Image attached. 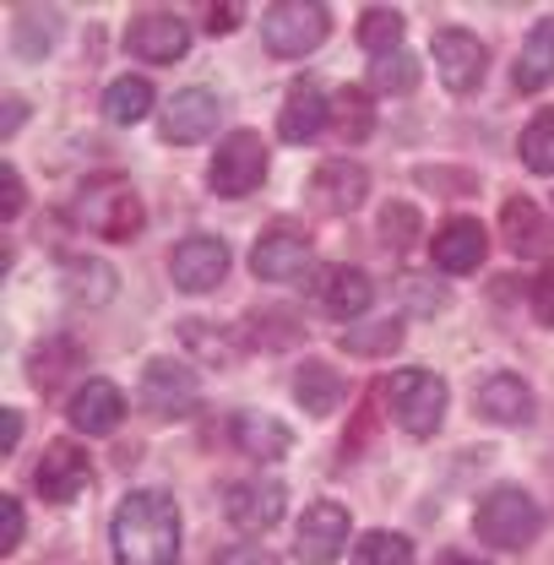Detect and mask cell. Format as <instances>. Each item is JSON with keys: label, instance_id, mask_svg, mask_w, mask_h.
Instances as JSON below:
<instances>
[{"label": "cell", "instance_id": "d6a6232c", "mask_svg": "<svg viewBox=\"0 0 554 565\" xmlns=\"http://www.w3.org/2000/svg\"><path fill=\"white\" fill-rule=\"evenodd\" d=\"M403 343V321H370V327H348L343 332V349L359 353V359H375V353H392Z\"/></svg>", "mask_w": 554, "mask_h": 565}, {"label": "cell", "instance_id": "ac0fdd59", "mask_svg": "<svg viewBox=\"0 0 554 565\" xmlns=\"http://www.w3.org/2000/svg\"><path fill=\"white\" fill-rule=\"evenodd\" d=\"M251 273L262 282H288V278H305L310 273V239L299 234H267L256 250H251Z\"/></svg>", "mask_w": 554, "mask_h": 565}, {"label": "cell", "instance_id": "e0dca14e", "mask_svg": "<svg viewBox=\"0 0 554 565\" xmlns=\"http://www.w3.org/2000/svg\"><path fill=\"white\" fill-rule=\"evenodd\" d=\"M327 120H332V104L321 98V87H316V82H294L288 98H283V115H277V137L310 141L327 131Z\"/></svg>", "mask_w": 554, "mask_h": 565}, {"label": "cell", "instance_id": "f6af8a7d", "mask_svg": "<svg viewBox=\"0 0 554 565\" xmlns=\"http://www.w3.org/2000/svg\"><path fill=\"white\" fill-rule=\"evenodd\" d=\"M403 294L414 299L418 310H440V294H429V282H418V278H403Z\"/></svg>", "mask_w": 554, "mask_h": 565}, {"label": "cell", "instance_id": "5bb4252c", "mask_svg": "<svg viewBox=\"0 0 554 565\" xmlns=\"http://www.w3.org/2000/svg\"><path fill=\"white\" fill-rule=\"evenodd\" d=\"M212 126H217V98H212L207 87H185V93L169 98L158 131H163V141H174V147H191V141L212 137Z\"/></svg>", "mask_w": 554, "mask_h": 565}, {"label": "cell", "instance_id": "277c9868", "mask_svg": "<svg viewBox=\"0 0 554 565\" xmlns=\"http://www.w3.org/2000/svg\"><path fill=\"white\" fill-rule=\"evenodd\" d=\"M386 403H392V414H397V424H403L408 435H435L440 419H446L451 392H446V381L429 375V370H397V375L386 381Z\"/></svg>", "mask_w": 554, "mask_h": 565}, {"label": "cell", "instance_id": "603a6c76", "mask_svg": "<svg viewBox=\"0 0 554 565\" xmlns=\"http://www.w3.org/2000/svg\"><path fill=\"white\" fill-rule=\"evenodd\" d=\"M473 403H479V414L494 424H528L533 419V392H528L522 375H489Z\"/></svg>", "mask_w": 554, "mask_h": 565}, {"label": "cell", "instance_id": "30bf717a", "mask_svg": "<svg viewBox=\"0 0 554 565\" xmlns=\"http://www.w3.org/2000/svg\"><path fill=\"white\" fill-rule=\"evenodd\" d=\"M126 50L147 61V66H174L191 50V28L174 11H141L137 22L126 28Z\"/></svg>", "mask_w": 554, "mask_h": 565}, {"label": "cell", "instance_id": "3957f363", "mask_svg": "<svg viewBox=\"0 0 554 565\" xmlns=\"http://www.w3.org/2000/svg\"><path fill=\"white\" fill-rule=\"evenodd\" d=\"M327 33H332V11L321 0H277V6H267V17H262V39L283 61H299V55L321 50Z\"/></svg>", "mask_w": 554, "mask_h": 565}, {"label": "cell", "instance_id": "ab89813d", "mask_svg": "<svg viewBox=\"0 0 554 565\" xmlns=\"http://www.w3.org/2000/svg\"><path fill=\"white\" fill-rule=\"evenodd\" d=\"M212 565H277L273 550H262V544H234V550H223Z\"/></svg>", "mask_w": 554, "mask_h": 565}, {"label": "cell", "instance_id": "44dd1931", "mask_svg": "<svg viewBox=\"0 0 554 565\" xmlns=\"http://www.w3.org/2000/svg\"><path fill=\"white\" fill-rule=\"evenodd\" d=\"M511 82H516V93H544L554 82V17H544V22L522 39Z\"/></svg>", "mask_w": 554, "mask_h": 565}, {"label": "cell", "instance_id": "f546056e", "mask_svg": "<svg viewBox=\"0 0 554 565\" xmlns=\"http://www.w3.org/2000/svg\"><path fill=\"white\" fill-rule=\"evenodd\" d=\"M245 327H251L245 338H251L256 349H294V343L305 338V321H299L294 310H262V316H251Z\"/></svg>", "mask_w": 554, "mask_h": 565}, {"label": "cell", "instance_id": "bcb514c9", "mask_svg": "<svg viewBox=\"0 0 554 565\" xmlns=\"http://www.w3.org/2000/svg\"><path fill=\"white\" fill-rule=\"evenodd\" d=\"M0 419H6V435H0V446H6V451H17V440H22V414H17V408H6Z\"/></svg>", "mask_w": 554, "mask_h": 565}, {"label": "cell", "instance_id": "60d3db41", "mask_svg": "<svg viewBox=\"0 0 554 565\" xmlns=\"http://www.w3.org/2000/svg\"><path fill=\"white\" fill-rule=\"evenodd\" d=\"M0 180H6V202H0V217H17L22 212V174L11 163H0Z\"/></svg>", "mask_w": 554, "mask_h": 565}, {"label": "cell", "instance_id": "74e56055", "mask_svg": "<svg viewBox=\"0 0 554 565\" xmlns=\"http://www.w3.org/2000/svg\"><path fill=\"white\" fill-rule=\"evenodd\" d=\"M533 316H539L544 327H554V262H544L539 278H533Z\"/></svg>", "mask_w": 554, "mask_h": 565}, {"label": "cell", "instance_id": "d6986e66", "mask_svg": "<svg viewBox=\"0 0 554 565\" xmlns=\"http://www.w3.org/2000/svg\"><path fill=\"white\" fill-rule=\"evenodd\" d=\"M316 299H321V310H327L332 321H353V316L370 310L375 282H370V273H359V267H327V273H321V288H316Z\"/></svg>", "mask_w": 554, "mask_h": 565}, {"label": "cell", "instance_id": "d4e9b609", "mask_svg": "<svg viewBox=\"0 0 554 565\" xmlns=\"http://www.w3.org/2000/svg\"><path fill=\"white\" fill-rule=\"evenodd\" d=\"M500 228H505V245H511L516 256L550 245V234H544V212H539V202H528V196H511V202L500 207Z\"/></svg>", "mask_w": 554, "mask_h": 565}, {"label": "cell", "instance_id": "7dc6e473", "mask_svg": "<svg viewBox=\"0 0 554 565\" xmlns=\"http://www.w3.org/2000/svg\"><path fill=\"white\" fill-rule=\"evenodd\" d=\"M446 565H462V561H446Z\"/></svg>", "mask_w": 554, "mask_h": 565}, {"label": "cell", "instance_id": "83f0119b", "mask_svg": "<svg viewBox=\"0 0 554 565\" xmlns=\"http://www.w3.org/2000/svg\"><path fill=\"white\" fill-rule=\"evenodd\" d=\"M359 44L381 61V55H397L403 50V11H392V6H370L364 17H359Z\"/></svg>", "mask_w": 554, "mask_h": 565}, {"label": "cell", "instance_id": "b9f144b4", "mask_svg": "<svg viewBox=\"0 0 554 565\" xmlns=\"http://www.w3.org/2000/svg\"><path fill=\"white\" fill-rule=\"evenodd\" d=\"M185 343H191V349H202L207 359H217V364L228 359V349H223V343H212V338H207V327H202V321H191V327H185Z\"/></svg>", "mask_w": 554, "mask_h": 565}, {"label": "cell", "instance_id": "1f68e13d", "mask_svg": "<svg viewBox=\"0 0 554 565\" xmlns=\"http://www.w3.org/2000/svg\"><path fill=\"white\" fill-rule=\"evenodd\" d=\"M353 565H414V544H408L403 533H386V527H375V533H364V539H359Z\"/></svg>", "mask_w": 554, "mask_h": 565}, {"label": "cell", "instance_id": "7402d4cb", "mask_svg": "<svg viewBox=\"0 0 554 565\" xmlns=\"http://www.w3.org/2000/svg\"><path fill=\"white\" fill-rule=\"evenodd\" d=\"M343 392H348L343 375H338L332 364H321V359L299 364V375H294V403H299L310 419H327V414H338Z\"/></svg>", "mask_w": 554, "mask_h": 565}, {"label": "cell", "instance_id": "6da1fadb", "mask_svg": "<svg viewBox=\"0 0 554 565\" xmlns=\"http://www.w3.org/2000/svg\"><path fill=\"white\" fill-rule=\"evenodd\" d=\"M115 565H174L180 561V511L158 490H131L115 511Z\"/></svg>", "mask_w": 554, "mask_h": 565}, {"label": "cell", "instance_id": "e575fe53", "mask_svg": "<svg viewBox=\"0 0 554 565\" xmlns=\"http://www.w3.org/2000/svg\"><path fill=\"white\" fill-rule=\"evenodd\" d=\"M66 282H76V299H87V305H104L115 294V273L104 262H82V256L66 262Z\"/></svg>", "mask_w": 554, "mask_h": 565}, {"label": "cell", "instance_id": "9c48e42d", "mask_svg": "<svg viewBox=\"0 0 554 565\" xmlns=\"http://www.w3.org/2000/svg\"><path fill=\"white\" fill-rule=\"evenodd\" d=\"M294 550L305 565H332L348 550V511L338 500H316L305 505L299 516V533H294Z\"/></svg>", "mask_w": 554, "mask_h": 565}, {"label": "cell", "instance_id": "cb8c5ba5", "mask_svg": "<svg viewBox=\"0 0 554 565\" xmlns=\"http://www.w3.org/2000/svg\"><path fill=\"white\" fill-rule=\"evenodd\" d=\"M234 446H239L251 462H277V457L294 446V435H288V424H277L273 414H239V419H234Z\"/></svg>", "mask_w": 554, "mask_h": 565}, {"label": "cell", "instance_id": "4dcf8cb0", "mask_svg": "<svg viewBox=\"0 0 554 565\" xmlns=\"http://www.w3.org/2000/svg\"><path fill=\"white\" fill-rule=\"evenodd\" d=\"M332 126H338L348 141H364L375 131V104H370L364 87H343V93L332 98Z\"/></svg>", "mask_w": 554, "mask_h": 565}, {"label": "cell", "instance_id": "d590c367", "mask_svg": "<svg viewBox=\"0 0 554 565\" xmlns=\"http://www.w3.org/2000/svg\"><path fill=\"white\" fill-rule=\"evenodd\" d=\"M414 82H418V61L408 50L381 55V61L370 66V87H375V93H414Z\"/></svg>", "mask_w": 554, "mask_h": 565}, {"label": "cell", "instance_id": "7a4b0ae2", "mask_svg": "<svg viewBox=\"0 0 554 565\" xmlns=\"http://www.w3.org/2000/svg\"><path fill=\"white\" fill-rule=\"evenodd\" d=\"M473 527H479V539H484L489 550H528L539 533H544V511H539V500L522 490H489L479 500V511H473Z\"/></svg>", "mask_w": 554, "mask_h": 565}, {"label": "cell", "instance_id": "f1b7e54d", "mask_svg": "<svg viewBox=\"0 0 554 565\" xmlns=\"http://www.w3.org/2000/svg\"><path fill=\"white\" fill-rule=\"evenodd\" d=\"M147 109H152V87H147L141 76H120V82L104 93V115H109L115 126H137V120H147Z\"/></svg>", "mask_w": 554, "mask_h": 565}, {"label": "cell", "instance_id": "8fae6325", "mask_svg": "<svg viewBox=\"0 0 554 565\" xmlns=\"http://www.w3.org/2000/svg\"><path fill=\"white\" fill-rule=\"evenodd\" d=\"M87 479H93V468H87V451H82L76 440L44 446V457H39V468H33V490L44 494L50 505H71L76 494L87 490Z\"/></svg>", "mask_w": 554, "mask_h": 565}, {"label": "cell", "instance_id": "ee69618b", "mask_svg": "<svg viewBox=\"0 0 554 565\" xmlns=\"http://www.w3.org/2000/svg\"><path fill=\"white\" fill-rule=\"evenodd\" d=\"M239 17H245V11H239L234 0H228V6H212V11H207L212 33H234V22H239Z\"/></svg>", "mask_w": 554, "mask_h": 565}, {"label": "cell", "instance_id": "836d02e7", "mask_svg": "<svg viewBox=\"0 0 554 565\" xmlns=\"http://www.w3.org/2000/svg\"><path fill=\"white\" fill-rule=\"evenodd\" d=\"M516 152H522V163H528L533 174H554V109H544V115L522 131Z\"/></svg>", "mask_w": 554, "mask_h": 565}, {"label": "cell", "instance_id": "f35d334b", "mask_svg": "<svg viewBox=\"0 0 554 565\" xmlns=\"http://www.w3.org/2000/svg\"><path fill=\"white\" fill-rule=\"evenodd\" d=\"M0 527H6V533H0V550H6V555L22 550V527H28V522H22V505H17L11 494L0 500Z\"/></svg>", "mask_w": 554, "mask_h": 565}, {"label": "cell", "instance_id": "52a82bcc", "mask_svg": "<svg viewBox=\"0 0 554 565\" xmlns=\"http://www.w3.org/2000/svg\"><path fill=\"white\" fill-rule=\"evenodd\" d=\"M283 505H288V490L277 479H239L223 490V511L239 533H273L283 522Z\"/></svg>", "mask_w": 554, "mask_h": 565}, {"label": "cell", "instance_id": "8d00e7d4", "mask_svg": "<svg viewBox=\"0 0 554 565\" xmlns=\"http://www.w3.org/2000/svg\"><path fill=\"white\" fill-rule=\"evenodd\" d=\"M381 239L392 245V250H408L418 239V212L408 202H392V207L381 212Z\"/></svg>", "mask_w": 554, "mask_h": 565}, {"label": "cell", "instance_id": "ba28073f", "mask_svg": "<svg viewBox=\"0 0 554 565\" xmlns=\"http://www.w3.org/2000/svg\"><path fill=\"white\" fill-rule=\"evenodd\" d=\"M429 55H435V71H440V82H446L451 93H473V87L484 82L489 50L468 28H440L435 44H429Z\"/></svg>", "mask_w": 554, "mask_h": 565}, {"label": "cell", "instance_id": "7bdbcfd3", "mask_svg": "<svg viewBox=\"0 0 554 565\" xmlns=\"http://www.w3.org/2000/svg\"><path fill=\"white\" fill-rule=\"evenodd\" d=\"M22 115H28V104L22 98H6L0 104V137H17L22 131Z\"/></svg>", "mask_w": 554, "mask_h": 565}, {"label": "cell", "instance_id": "2e32d148", "mask_svg": "<svg viewBox=\"0 0 554 565\" xmlns=\"http://www.w3.org/2000/svg\"><path fill=\"white\" fill-rule=\"evenodd\" d=\"M364 196H370V174L353 158H327L310 174V202H321L327 212H353Z\"/></svg>", "mask_w": 554, "mask_h": 565}, {"label": "cell", "instance_id": "7c38bea8", "mask_svg": "<svg viewBox=\"0 0 554 565\" xmlns=\"http://www.w3.org/2000/svg\"><path fill=\"white\" fill-rule=\"evenodd\" d=\"M169 273H174V288H185V294H207V288H217L223 273H228V245L212 239V234H191V239L174 245Z\"/></svg>", "mask_w": 554, "mask_h": 565}, {"label": "cell", "instance_id": "4fadbf2b", "mask_svg": "<svg viewBox=\"0 0 554 565\" xmlns=\"http://www.w3.org/2000/svg\"><path fill=\"white\" fill-rule=\"evenodd\" d=\"M196 397H202V386H196V375L185 370V364H174V359H152L147 364V375H141V403L152 408V414H191L196 408Z\"/></svg>", "mask_w": 554, "mask_h": 565}, {"label": "cell", "instance_id": "4316f807", "mask_svg": "<svg viewBox=\"0 0 554 565\" xmlns=\"http://www.w3.org/2000/svg\"><path fill=\"white\" fill-rule=\"evenodd\" d=\"M76 364H82L76 343H66V338H50V343H39V349H33V359H28V375H33V386H39V392H55V386L66 381Z\"/></svg>", "mask_w": 554, "mask_h": 565}, {"label": "cell", "instance_id": "8992f818", "mask_svg": "<svg viewBox=\"0 0 554 565\" xmlns=\"http://www.w3.org/2000/svg\"><path fill=\"white\" fill-rule=\"evenodd\" d=\"M267 163H273L267 141L256 137V131H234V137L217 141V158H212L207 180L217 196H251L267 180Z\"/></svg>", "mask_w": 554, "mask_h": 565}, {"label": "cell", "instance_id": "484cf974", "mask_svg": "<svg viewBox=\"0 0 554 565\" xmlns=\"http://www.w3.org/2000/svg\"><path fill=\"white\" fill-rule=\"evenodd\" d=\"M55 39H61V11H39V6H22V11H17V28H11L17 55L39 61V55L55 50Z\"/></svg>", "mask_w": 554, "mask_h": 565}, {"label": "cell", "instance_id": "9a60e30c", "mask_svg": "<svg viewBox=\"0 0 554 565\" xmlns=\"http://www.w3.org/2000/svg\"><path fill=\"white\" fill-rule=\"evenodd\" d=\"M484 250H489V234H484V223H473V217L440 223L435 228V245H429V256H435L440 273H473L484 262Z\"/></svg>", "mask_w": 554, "mask_h": 565}, {"label": "cell", "instance_id": "ffe728a7", "mask_svg": "<svg viewBox=\"0 0 554 565\" xmlns=\"http://www.w3.org/2000/svg\"><path fill=\"white\" fill-rule=\"evenodd\" d=\"M126 419V397L115 381H87L76 397H71V424L82 435H109L115 424Z\"/></svg>", "mask_w": 554, "mask_h": 565}, {"label": "cell", "instance_id": "5b68a950", "mask_svg": "<svg viewBox=\"0 0 554 565\" xmlns=\"http://www.w3.org/2000/svg\"><path fill=\"white\" fill-rule=\"evenodd\" d=\"M76 223L98 239H131L141 228V202L126 180H93L76 196Z\"/></svg>", "mask_w": 554, "mask_h": 565}]
</instances>
